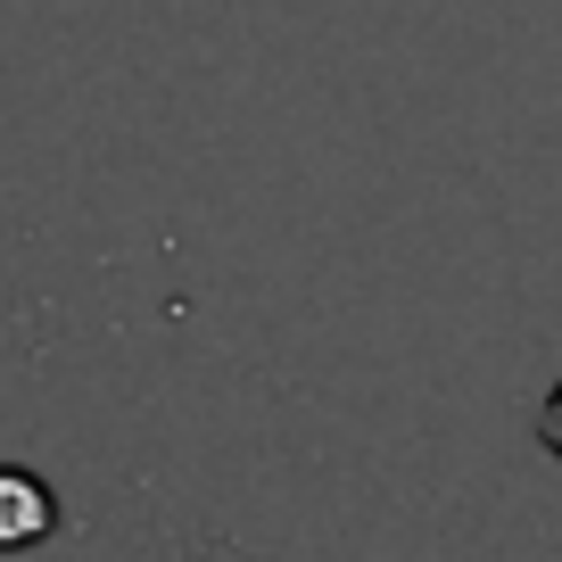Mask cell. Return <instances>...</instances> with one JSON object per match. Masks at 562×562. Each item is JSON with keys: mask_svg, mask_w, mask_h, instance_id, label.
I'll list each match as a JSON object with an SVG mask.
<instances>
[{"mask_svg": "<svg viewBox=\"0 0 562 562\" xmlns=\"http://www.w3.org/2000/svg\"><path fill=\"white\" fill-rule=\"evenodd\" d=\"M50 529H58L50 480L18 472V463H0V554H25V546H42Z\"/></svg>", "mask_w": 562, "mask_h": 562, "instance_id": "1", "label": "cell"}, {"mask_svg": "<svg viewBox=\"0 0 562 562\" xmlns=\"http://www.w3.org/2000/svg\"><path fill=\"white\" fill-rule=\"evenodd\" d=\"M538 439H546V456L562 463V381H554V397H546V414H538Z\"/></svg>", "mask_w": 562, "mask_h": 562, "instance_id": "2", "label": "cell"}]
</instances>
